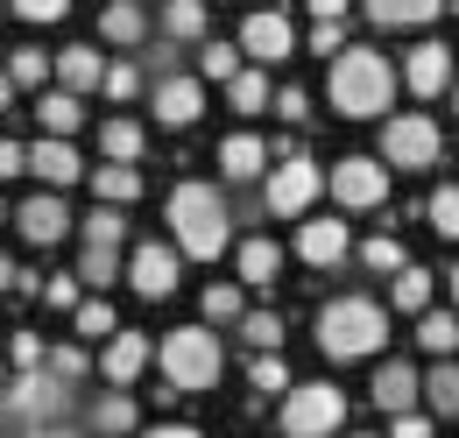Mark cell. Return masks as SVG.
I'll list each match as a JSON object with an SVG mask.
<instances>
[{"instance_id": "1", "label": "cell", "mask_w": 459, "mask_h": 438, "mask_svg": "<svg viewBox=\"0 0 459 438\" xmlns=\"http://www.w3.org/2000/svg\"><path fill=\"white\" fill-rule=\"evenodd\" d=\"M170 233H177V255H191V262H220L233 241V213L227 198L212 191V184H198V177H184L170 191Z\"/></svg>"}, {"instance_id": "2", "label": "cell", "mask_w": 459, "mask_h": 438, "mask_svg": "<svg viewBox=\"0 0 459 438\" xmlns=\"http://www.w3.org/2000/svg\"><path fill=\"white\" fill-rule=\"evenodd\" d=\"M382 339H389V311L375 297H333L318 311V354L325 361H368V354H382Z\"/></svg>"}, {"instance_id": "3", "label": "cell", "mask_w": 459, "mask_h": 438, "mask_svg": "<svg viewBox=\"0 0 459 438\" xmlns=\"http://www.w3.org/2000/svg\"><path fill=\"white\" fill-rule=\"evenodd\" d=\"M325 92H333V107H340L346 120H375V113L396 100V71H389L382 50H340Z\"/></svg>"}, {"instance_id": "4", "label": "cell", "mask_w": 459, "mask_h": 438, "mask_svg": "<svg viewBox=\"0 0 459 438\" xmlns=\"http://www.w3.org/2000/svg\"><path fill=\"white\" fill-rule=\"evenodd\" d=\"M156 361H163V382H170V396H198V389L220 382V368H227L220 332H212V326H177L170 339L156 346Z\"/></svg>"}, {"instance_id": "5", "label": "cell", "mask_w": 459, "mask_h": 438, "mask_svg": "<svg viewBox=\"0 0 459 438\" xmlns=\"http://www.w3.org/2000/svg\"><path fill=\"white\" fill-rule=\"evenodd\" d=\"M0 417H14L22 432L29 425H71V382H57L50 368H22L0 396Z\"/></svg>"}, {"instance_id": "6", "label": "cell", "mask_w": 459, "mask_h": 438, "mask_svg": "<svg viewBox=\"0 0 459 438\" xmlns=\"http://www.w3.org/2000/svg\"><path fill=\"white\" fill-rule=\"evenodd\" d=\"M346 425V396L333 382H290L283 389V438H333Z\"/></svg>"}, {"instance_id": "7", "label": "cell", "mask_w": 459, "mask_h": 438, "mask_svg": "<svg viewBox=\"0 0 459 438\" xmlns=\"http://www.w3.org/2000/svg\"><path fill=\"white\" fill-rule=\"evenodd\" d=\"M382 163H396V170H431V163H446L438 120H424V113H389V120H382Z\"/></svg>"}, {"instance_id": "8", "label": "cell", "mask_w": 459, "mask_h": 438, "mask_svg": "<svg viewBox=\"0 0 459 438\" xmlns=\"http://www.w3.org/2000/svg\"><path fill=\"white\" fill-rule=\"evenodd\" d=\"M318 191H325V170L311 163L304 149H297V156H276V170H269V213L276 219H304Z\"/></svg>"}, {"instance_id": "9", "label": "cell", "mask_w": 459, "mask_h": 438, "mask_svg": "<svg viewBox=\"0 0 459 438\" xmlns=\"http://www.w3.org/2000/svg\"><path fill=\"white\" fill-rule=\"evenodd\" d=\"M325 184H333V198H340L346 213H375V206H389V163H382V156H340Z\"/></svg>"}, {"instance_id": "10", "label": "cell", "mask_w": 459, "mask_h": 438, "mask_svg": "<svg viewBox=\"0 0 459 438\" xmlns=\"http://www.w3.org/2000/svg\"><path fill=\"white\" fill-rule=\"evenodd\" d=\"M233 50H247L255 64H283V57L297 50V29H290L283 7H262V14L240 22V43H233Z\"/></svg>"}, {"instance_id": "11", "label": "cell", "mask_w": 459, "mask_h": 438, "mask_svg": "<svg viewBox=\"0 0 459 438\" xmlns=\"http://www.w3.org/2000/svg\"><path fill=\"white\" fill-rule=\"evenodd\" d=\"M127 283H134V297H149V304H156V297H170L177 290V248H163V241H142V248H134V255H127Z\"/></svg>"}, {"instance_id": "12", "label": "cell", "mask_w": 459, "mask_h": 438, "mask_svg": "<svg viewBox=\"0 0 459 438\" xmlns=\"http://www.w3.org/2000/svg\"><path fill=\"white\" fill-rule=\"evenodd\" d=\"M14 226H22V241H29V248H57L64 233H71V213H64L57 191H36V198H22Z\"/></svg>"}, {"instance_id": "13", "label": "cell", "mask_w": 459, "mask_h": 438, "mask_svg": "<svg viewBox=\"0 0 459 438\" xmlns=\"http://www.w3.org/2000/svg\"><path fill=\"white\" fill-rule=\"evenodd\" d=\"M297 255H304L311 269H340L346 255H353L346 219H304V226H297Z\"/></svg>"}, {"instance_id": "14", "label": "cell", "mask_w": 459, "mask_h": 438, "mask_svg": "<svg viewBox=\"0 0 459 438\" xmlns=\"http://www.w3.org/2000/svg\"><path fill=\"white\" fill-rule=\"evenodd\" d=\"M156 127H191L198 113H205V85L198 78H184V71H170V78H156Z\"/></svg>"}, {"instance_id": "15", "label": "cell", "mask_w": 459, "mask_h": 438, "mask_svg": "<svg viewBox=\"0 0 459 438\" xmlns=\"http://www.w3.org/2000/svg\"><path fill=\"white\" fill-rule=\"evenodd\" d=\"M149 354H156V346H149V339H142V332H107V354H100V375H107V382L114 389H134L142 382V368H149Z\"/></svg>"}, {"instance_id": "16", "label": "cell", "mask_w": 459, "mask_h": 438, "mask_svg": "<svg viewBox=\"0 0 459 438\" xmlns=\"http://www.w3.org/2000/svg\"><path fill=\"white\" fill-rule=\"evenodd\" d=\"M403 78H410V92L417 100H438V92H453V50H438V43H417L410 64H403Z\"/></svg>"}, {"instance_id": "17", "label": "cell", "mask_w": 459, "mask_h": 438, "mask_svg": "<svg viewBox=\"0 0 459 438\" xmlns=\"http://www.w3.org/2000/svg\"><path fill=\"white\" fill-rule=\"evenodd\" d=\"M29 170H36V177H43L50 191H64V184H78V177H85V163H78V149H71L64 135H43V142L29 149Z\"/></svg>"}, {"instance_id": "18", "label": "cell", "mask_w": 459, "mask_h": 438, "mask_svg": "<svg viewBox=\"0 0 459 438\" xmlns=\"http://www.w3.org/2000/svg\"><path fill=\"white\" fill-rule=\"evenodd\" d=\"M375 410H389V417H403V410H417V368L410 361H382V375H375Z\"/></svg>"}, {"instance_id": "19", "label": "cell", "mask_w": 459, "mask_h": 438, "mask_svg": "<svg viewBox=\"0 0 459 438\" xmlns=\"http://www.w3.org/2000/svg\"><path fill=\"white\" fill-rule=\"evenodd\" d=\"M220 170H227L233 184L262 177V170H269V142H262V135H227V142H220Z\"/></svg>"}, {"instance_id": "20", "label": "cell", "mask_w": 459, "mask_h": 438, "mask_svg": "<svg viewBox=\"0 0 459 438\" xmlns=\"http://www.w3.org/2000/svg\"><path fill=\"white\" fill-rule=\"evenodd\" d=\"M100 36H107V43H120V50L149 43V14H142V0H107V14H100Z\"/></svg>"}, {"instance_id": "21", "label": "cell", "mask_w": 459, "mask_h": 438, "mask_svg": "<svg viewBox=\"0 0 459 438\" xmlns=\"http://www.w3.org/2000/svg\"><path fill=\"white\" fill-rule=\"evenodd\" d=\"M57 78H64V92H100V78H107V57L92 50V43H78V50H64L57 57Z\"/></svg>"}, {"instance_id": "22", "label": "cell", "mask_w": 459, "mask_h": 438, "mask_svg": "<svg viewBox=\"0 0 459 438\" xmlns=\"http://www.w3.org/2000/svg\"><path fill=\"white\" fill-rule=\"evenodd\" d=\"M438 7L446 0H368V22L375 29H424V22H438Z\"/></svg>"}, {"instance_id": "23", "label": "cell", "mask_w": 459, "mask_h": 438, "mask_svg": "<svg viewBox=\"0 0 459 438\" xmlns=\"http://www.w3.org/2000/svg\"><path fill=\"white\" fill-rule=\"evenodd\" d=\"M233 269H240V283H255V290H269L276 283V269H283V248L276 241H240V255H233Z\"/></svg>"}, {"instance_id": "24", "label": "cell", "mask_w": 459, "mask_h": 438, "mask_svg": "<svg viewBox=\"0 0 459 438\" xmlns=\"http://www.w3.org/2000/svg\"><path fill=\"white\" fill-rule=\"evenodd\" d=\"M417 396L431 403V417H459V361H438L431 375H417Z\"/></svg>"}, {"instance_id": "25", "label": "cell", "mask_w": 459, "mask_h": 438, "mask_svg": "<svg viewBox=\"0 0 459 438\" xmlns=\"http://www.w3.org/2000/svg\"><path fill=\"white\" fill-rule=\"evenodd\" d=\"M92 191H100V206H134V198H142V170L134 163H100L92 170Z\"/></svg>"}, {"instance_id": "26", "label": "cell", "mask_w": 459, "mask_h": 438, "mask_svg": "<svg viewBox=\"0 0 459 438\" xmlns=\"http://www.w3.org/2000/svg\"><path fill=\"white\" fill-rule=\"evenodd\" d=\"M85 425H92L100 438H127V432H134V396H127V389H107V396L92 403Z\"/></svg>"}, {"instance_id": "27", "label": "cell", "mask_w": 459, "mask_h": 438, "mask_svg": "<svg viewBox=\"0 0 459 438\" xmlns=\"http://www.w3.org/2000/svg\"><path fill=\"white\" fill-rule=\"evenodd\" d=\"M417 346H424L431 361H453V346H459V311H417Z\"/></svg>"}, {"instance_id": "28", "label": "cell", "mask_w": 459, "mask_h": 438, "mask_svg": "<svg viewBox=\"0 0 459 438\" xmlns=\"http://www.w3.org/2000/svg\"><path fill=\"white\" fill-rule=\"evenodd\" d=\"M142 149H149L142 120H107V127H100V156H107V163H142Z\"/></svg>"}, {"instance_id": "29", "label": "cell", "mask_w": 459, "mask_h": 438, "mask_svg": "<svg viewBox=\"0 0 459 438\" xmlns=\"http://www.w3.org/2000/svg\"><path fill=\"white\" fill-rule=\"evenodd\" d=\"M36 120H43V135H78V120H85V107H78V92H43L36 100Z\"/></svg>"}, {"instance_id": "30", "label": "cell", "mask_w": 459, "mask_h": 438, "mask_svg": "<svg viewBox=\"0 0 459 438\" xmlns=\"http://www.w3.org/2000/svg\"><path fill=\"white\" fill-rule=\"evenodd\" d=\"M269 100H276V92H269V78H262V71H247V64H240V71L227 78V107L233 113H262Z\"/></svg>"}, {"instance_id": "31", "label": "cell", "mask_w": 459, "mask_h": 438, "mask_svg": "<svg viewBox=\"0 0 459 438\" xmlns=\"http://www.w3.org/2000/svg\"><path fill=\"white\" fill-rule=\"evenodd\" d=\"M163 29L177 43H205V0H163Z\"/></svg>"}, {"instance_id": "32", "label": "cell", "mask_w": 459, "mask_h": 438, "mask_svg": "<svg viewBox=\"0 0 459 438\" xmlns=\"http://www.w3.org/2000/svg\"><path fill=\"white\" fill-rule=\"evenodd\" d=\"M233 326H240V339H247L255 354H276V346H283V319H276V311H240Z\"/></svg>"}, {"instance_id": "33", "label": "cell", "mask_w": 459, "mask_h": 438, "mask_svg": "<svg viewBox=\"0 0 459 438\" xmlns=\"http://www.w3.org/2000/svg\"><path fill=\"white\" fill-rule=\"evenodd\" d=\"M78 283H92V290L120 283V248H78Z\"/></svg>"}, {"instance_id": "34", "label": "cell", "mask_w": 459, "mask_h": 438, "mask_svg": "<svg viewBox=\"0 0 459 438\" xmlns=\"http://www.w3.org/2000/svg\"><path fill=\"white\" fill-rule=\"evenodd\" d=\"M431 290H438L431 269H410V262H403L396 269V311H431Z\"/></svg>"}, {"instance_id": "35", "label": "cell", "mask_w": 459, "mask_h": 438, "mask_svg": "<svg viewBox=\"0 0 459 438\" xmlns=\"http://www.w3.org/2000/svg\"><path fill=\"white\" fill-rule=\"evenodd\" d=\"M360 262H368L375 276H396L410 255H403V241H396V233H375V241H360Z\"/></svg>"}, {"instance_id": "36", "label": "cell", "mask_w": 459, "mask_h": 438, "mask_svg": "<svg viewBox=\"0 0 459 438\" xmlns=\"http://www.w3.org/2000/svg\"><path fill=\"white\" fill-rule=\"evenodd\" d=\"M127 241V219H120V206H100V213L85 219V248H120Z\"/></svg>"}, {"instance_id": "37", "label": "cell", "mask_w": 459, "mask_h": 438, "mask_svg": "<svg viewBox=\"0 0 459 438\" xmlns=\"http://www.w3.org/2000/svg\"><path fill=\"white\" fill-rule=\"evenodd\" d=\"M424 219H431L446 241H459V184H438V191H431V206H424Z\"/></svg>"}, {"instance_id": "38", "label": "cell", "mask_w": 459, "mask_h": 438, "mask_svg": "<svg viewBox=\"0 0 459 438\" xmlns=\"http://www.w3.org/2000/svg\"><path fill=\"white\" fill-rule=\"evenodd\" d=\"M43 368H50L57 382H85V368H92V354H85V346H43Z\"/></svg>"}, {"instance_id": "39", "label": "cell", "mask_w": 459, "mask_h": 438, "mask_svg": "<svg viewBox=\"0 0 459 438\" xmlns=\"http://www.w3.org/2000/svg\"><path fill=\"white\" fill-rule=\"evenodd\" d=\"M247 304H240V283H212L205 290V326H233Z\"/></svg>"}, {"instance_id": "40", "label": "cell", "mask_w": 459, "mask_h": 438, "mask_svg": "<svg viewBox=\"0 0 459 438\" xmlns=\"http://www.w3.org/2000/svg\"><path fill=\"white\" fill-rule=\"evenodd\" d=\"M198 71H205L212 85H227L233 71H240V50H233V43H198Z\"/></svg>"}, {"instance_id": "41", "label": "cell", "mask_w": 459, "mask_h": 438, "mask_svg": "<svg viewBox=\"0 0 459 438\" xmlns=\"http://www.w3.org/2000/svg\"><path fill=\"white\" fill-rule=\"evenodd\" d=\"M114 332V304L107 297H78V339H107Z\"/></svg>"}, {"instance_id": "42", "label": "cell", "mask_w": 459, "mask_h": 438, "mask_svg": "<svg viewBox=\"0 0 459 438\" xmlns=\"http://www.w3.org/2000/svg\"><path fill=\"white\" fill-rule=\"evenodd\" d=\"M50 78V57L43 50H14L7 57V85H43Z\"/></svg>"}, {"instance_id": "43", "label": "cell", "mask_w": 459, "mask_h": 438, "mask_svg": "<svg viewBox=\"0 0 459 438\" xmlns=\"http://www.w3.org/2000/svg\"><path fill=\"white\" fill-rule=\"evenodd\" d=\"M100 92H107V100H134V92H142V64H107Z\"/></svg>"}, {"instance_id": "44", "label": "cell", "mask_w": 459, "mask_h": 438, "mask_svg": "<svg viewBox=\"0 0 459 438\" xmlns=\"http://www.w3.org/2000/svg\"><path fill=\"white\" fill-rule=\"evenodd\" d=\"M247 382L262 389V396H269V389H290V368H283V354H255V368H247Z\"/></svg>"}, {"instance_id": "45", "label": "cell", "mask_w": 459, "mask_h": 438, "mask_svg": "<svg viewBox=\"0 0 459 438\" xmlns=\"http://www.w3.org/2000/svg\"><path fill=\"white\" fill-rule=\"evenodd\" d=\"M7 7H14L22 22H64V14H71V0H7Z\"/></svg>"}, {"instance_id": "46", "label": "cell", "mask_w": 459, "mask_h": 438, "mask_svg": "<svg viewBox=\"0 0 459 438\" xmlns=\"http://www.w3.org/2000/svg\"><path fill=\"white\" fill-rule=\"evenodd\" d=\"M276 113H283V120H311V92H304V85H283V92H276Z\"/></svg>"}, {"instance_id": "47", "label": "cell", "mask_w": 459, "mask_h": 438, "mask_svg": "<svg viewBox=\"0 0 459 438\" xmlns=\"http://www.w3.org/2000/svg\"><path fill=\"white\" fill-rule=\"evenodd\" d=\"M43 297H50L57 311H78V276H50V283H43Z\"/></svg>"}, {"instance_id": "48", "label": "cell", "mask_w": 459, "mask_h": 438, "mask_svg": "<svg viewBox=\"0 0 459 438\" xmlns=\"http://www.w3.org/2000/svg\"><path fill=\"white\" fill-rule=\"evenodd\" d=\"M7 346H14V368H43V339L36 332H14Z\"/></svg>"}, {"instance_id": "49", "label": "cell", "mask_w": 459, "mask_h": 438, "mask_svg": "<svg viewBox=\"0 0 459 438\" xmlns=\"http://www.w3.org/2000/svg\"><path fill=\"white\" fill-rule=\"evenodd\" d=\"M389 438H431V417L424 410H403V417H389Z\"/></svg>"}, {"instance_id": "50", "label": "cell", "mask_w": 459, "mask_h": 438, "mask_svg": "<svg viewBox=\"0 0 459 438\" xmlns=\"http://www.w3.org/2000/svg\"><path fill=\"white\" fill-rule=\"evenodd\" d=\"M311 50H333V57H340L346 50V29H340V22H311Z\"/></svg>"}, {"instance_id": "51", "label": "cell", "mask_w": 459, "mask_h": 438, "mask_svg": "<svg viewBox=\"0 0 459 438\" xmlns=\"http://www.w3.org/2000/svg\"><path fill=\"white\" fill-rule=\"evenodd\" d=\"M29 170V149L22 142H0V177H22Z\"/></svg>"}, {"instance_id": "52", "label": "cell", "mask_w": 459, "mask_h": 438, "mask_svg": "<svg viewBox=\"0 0 459 438\" xmlns=\"http://www.w3.org/2000/svg\"><path fill=\"white\" fill-rule=\"evenodd\" d=\"M142 438H205V432H198V425H149Z\"/></svg>"}, {"instance_id": "53", "label": "cell", "mask_w": 459, "mask_h": 438, "mask_svg": "<svg viewBox=\"0 0 459 438\" xmlns=\"http://www.w3.org/2000/svg\"><path fill=\"white\" fill-rule=\"evenodd\" d=\"M22 438H78V425H29Z\"/></svg>"}, {"instance_id": "54", "label": "cell", "mask_w": 459, "mask_h": 438, "mask_svg": "<svg viewBox=\"0 0 459 438\" xmlns=\"http://www.w3.org/2000/svg\"><path fill=\"white\" fill-rule=\"evenodd\" d=\"M311 14H318V22H340V14H346V0H311Z\"/></svg>"}, {"instance_id": "55", "label": "cell", "mask_w": 459, "mask_h": 438, "mask_svg": "<svg viewBox=\"0 0 459 438\" xmlns=\"http://www.w3.org/2000/svg\"><path fill=\"white\" fill-rule=\"evenodd\" d=\"M7 290H14V262L0 255V297H7Z\"/></svg>"}, {"instance_id": "56", "label": "cell", "mask_w": 459, "mask_h": 438, "mask_svg": "<svg viewBox=\"0 0 459 438\" xmlns=\"http://www.w3.org/2000/svg\"><path fill=\"white\" fill-rule=\"evenodd\" d=\"M7 100H14V85H7V71H0V113H7Z\"/></svg>"}, {"instance_id": "57", "label": "cell", "mask_w": 459, "mask_h": 438, "mask_svg": "<svg viewBox=\"0 0 459 438\" xmlns=\"http://www.w3.org/2000/svg\"><path fill=\"white\" fill-rule=\"evenodd\" d=\"M453 311H459V269H453Z\"/></svg>"}, {"instance_id": "58", "label": "cell", "mask_w": 459, "mask_h": 438, "mask_svg": "<svg viewBox=\"0 0 459 438\" xmlns=\"http://www.w3.org/2000/svg\"><path fill=\"white\" fill-rule=\"evenodd\" d=\"M453 107H459V78H453Z\"/></svg>"}, {"instance_id": "59", "label": "cell", "mask_w": 459, "mask_h": 438, "mask_svg": "<svg viewBox=\"0 0 459 438\" xmlns=\"http://www.w3.org/2000/svg\"><path fill=\"white\" fill-rule=\"evenodd\" d=\"M0 226H7V206H0Z\"/></svg>"}, {"instance_id": "60", "label": "cell", "mask_w": 459, "mask_h": 438, "mask_svg": "<svg viewBox=\"0 0 459 438\" xmlns=\"http://www.w3.org/2000/svg\"><path fill=\"white\" fill-rule=\"evenodd\" d=\"M353 438H375V432H353Z\"/></svg>"}, {"instance_id": "61", "label": "cell", "mask_w": 459, "mask_h": 438, "mask_svg": "<svg viewBox=\"0 0 459 438\" xmlns=\"http://www.w3.org/2000/svg\"><path fill=\"white\" fill-rule=\"evenodd\" d=\"M0 425H7V417H0Z\"/></svg>"}]
</instances>
